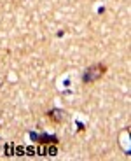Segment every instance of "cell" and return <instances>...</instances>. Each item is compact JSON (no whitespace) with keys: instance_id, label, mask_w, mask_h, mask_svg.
<instances>
[{"instance_id":"3","label":"cell","mask_w":131,"mask_h":161,"mask_svg":"<svg viewBox=\"0 0 131 161\" xmlns=\"http://www.w3.org/2000/svg\"><path fill=\"white\" fill-rule=\"evenodd\" d=\"M54 154H56V147H49V156H54Z\"/></svg>"},{"instance_id":"2","label":"cell","mask_w":131,"mask_h":161,"mask_svg":"<svg viewBox=\"0 0 131 161\" xmlns=\"http://www.w3.org/2000/svg\"><path fill=\"white\" fill-rule=\"evenodd\" d=\"M49 117H51V119H54V121H60V119H61V110H51Z\"/></svg>"},{"instance_id":"1","label":"cell","mask_w":131,"mask_h":161,"mask_svg":"<svg viewBox=\"0 0 131 161\" xmlns=\"http://www.w3.org/2000/svg\"><path fill=\"white\" fill-rule=\"evenodd\" d=\"M107 67L105 65H94V67H91V69L86 70V74L82 75V80L86 82V84H89V82H94L96 79H100V77L105 74Z\"/></svg>"}]
</instances>
